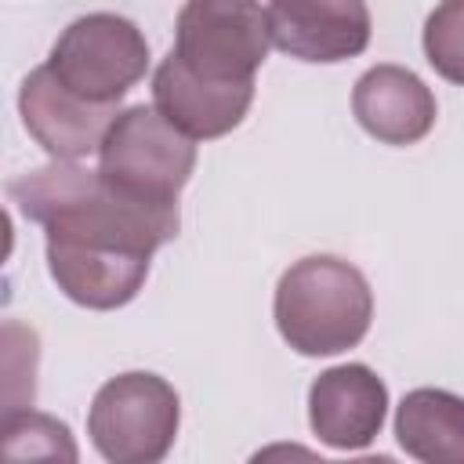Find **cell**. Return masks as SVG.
Listing matches in <instances>:
<instances>
[{"instance_id":"1","label":"cell","mask_w":464,"mask_h":464,"mask_svg":"<svg viewBox=\"0 0 464 464\" xmlns=\"http://www.w3.org/2000/svg\"><path fill=\"white\" fill-rule=\"evenodd\" d=\"M11 203L44 228V239L109 246L152 257L181 228L178 203H152L123 192L102 170L76 160H51L7 181Z\"/></svg>"},{"instance_id":"2","label":"cell","mask_w":464,"mask_h":464,"mask_svg":"<svg viewBox=\"0 0 464 464\" xmlns=\"http://www.w3.org/2000/svg\"><path fill=\"white\" fill-rule=\"evenodd\" d=\"M272 315L297 355H337L366 337L373 290L355 265L334 254H312L279 276Z\"/></svg>"},{"instance_id":"3","label":"cell","mask_w":464,"mask_h":464,"mask_svg":"<svg viewBox=\"0 0 464 464\" xmlns=\"http://www.w3.org/2000/svg\"><path fill=\"white\" fill-rule=\"evenodd\" d=\"M181 420L178 392L145 370L109 377L87 410V435L112 464H156L170 453Z\"/></svg>"},{"instance_id":"4","label":"cell","mask_w":464,"mask_h":464,"mask_svg":"<svg viewBox=\"0 0 464 464\" xmlns=\"http://www.w3.org/2000/svg\"><path fill=\"white\" fill-rule=\"evenodd\" d=\"M98 170L130 196L152 203H178V192L196 170V138L178 130L156 105L123 109L102 149Z\"/></svg>"},{"instance_id":"5","label":"cell","mask_w":464,"mask_h":464,"mask_svg":"<svg viewBox=\"0 0 464 464\" xmlns=\"http://www.w3.org/2000/svg\"><path fill=\"white\" fill-rule=\"evenodd\" d=\"M268 11L257 0H185L174 22V54L214 83H246L268 58Z\"/></svg>"},{"instance_id":"6","label":"cell","mask_w":464,"mask_h":464,"mask_svg":"<svg viewBox=\"0 0 464 464\" xmlns=\"http://www.w3.org/2000/svg\"><path fill=\"white\" fill-rule=\"evenodd\" d=\"M47 65L69 91L102 105H116L145 76L149 40L130 18L94 11L62 29Z\"/></svg>"},{"instance_id":"7","label":"cell","mask_w":464,"mask_h":464,"mask_svg":"<svg viewBox=\"0 0 464 464\" xmlns=\"http://www.w3.org/2000/svg\"><path fill=\"white\" fill-rule=\"evenodd\" d=\"M18 112L33 141L51 160H83L102 149L112 120L120 116L116 105L91 102L69 91L54 69L44 62L36 65L18 87Z\"/></svg>"},{"instance_id":"8","label":"cell","mask_w":464,"mask_h":464,"mask_svg":"<svg viewBox=\"0 0 464 464\" xmlns=\"http://www.w3.org/2000/svg\"><path fill=\"white\" fill-rule=\"evenodd\" d=\"M272 44L297 62H344L370 44L366 0H268Z\"/></svg>"},{"instance_id":"9","label":"cell","mask_w":464,"mask_h":464,"mask_svg":"<svg viewBox=\"0 0 464 464\" xmlns=\"http://www.w3.org/2000/svg\"><path fill=\"white\" fill-rule=\"evenodd\" d=\"M388 413L384 381L362 366L344 362L323 370L308 388V424L330 450H362L381 435Z\"/></svg>"},{"instance_id":"10","label":"cell","mask_w":464,"mask_h":464,"mask_svg":"<svg viewBox=\"0 0 464 464\" xmlns=\"http://www.w3.org/2000/svg\"><path fill=\"white\" fill-rule=\"evenodd\" d=\"M254 102V80L246 83H214L196 76L170 51L152 76V105L188 138H221L236 130Z\"/></svg>"},{"instance_id":"11","label":"cell","mask_w":464,"mask_h":464,"mask_svg":"<svg viewBox=\"0 0 464 464\" xmlns=\"http://www.w3.org/2000/svg\"><path fill=\"white\" fill-rule=\"evenodd\" d=\"M352 112L381 145H413L435 127L439 105L417 72L402 65H373L355 80Z\"/></svg>"},{"instance_id":"12","label":"cell","mask_w":464,"mask_h":464,"mask_svg":"<svg viewBox=\"0 0 464 464\" xmlns=\"http://www.w3.org/2000/svg\"><path fill=\"white\" fill-rule=\"evenodd\" d=\"M145 254L109 250V246H80V243H58L47 239V272L58 283V290L94 312L123 308L138 297L149 276Z\"/></svg>"},{"instance_id":"13","label":"cell","mask_w":464,"mask_h":464,"mask_svg":"<svg viewBox=\"0 0 464 464\" xmlns=\"http://www.w3.org/2000/svg\"><path fill=\"white\" fill-rule=\"evenodd\" d=\"M399 446L424 464H464V399L442 388H413L395 410Z\"/></svg>"},{"instance_id":"14","label":"cell","mask_w":464,"mask_h":464,"mask_svg":"<svg viewBox=\"0 0 464 464\" xmlns=\"http://www.w3.org/2000/svg\"><path fill=\"white\" fill-rule=\"evenodd\" d=\"M424 54L431 69L464 87V0H439L424 22Z\"/></svg>"},{"instance_id":"15","label":"cell","mask_w":464,"mask_h":464,"mask_svg":"<svg viewBox=\"0 0 464 464\" xmlns=\"http://www.w3.org/2000/svg\"><path fill=\"white\" fill-rule=\"evenodd\" d=\"M4 428H14V431H25V446H18L14 453L7 457H65V460H76V446L69 439V428L47 413H18L11 410L4 417Z\"/></svg>"}]
</instances>
